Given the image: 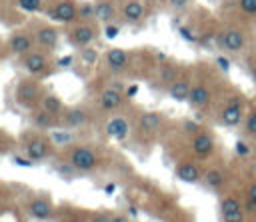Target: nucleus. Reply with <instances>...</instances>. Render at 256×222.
Masks as SVG:
<instances>
[{"label": "nucleus", "mask_w": 256, "mask_h": 222, "mask_svg": "<svg viewBox=\"0 0 256 222\" xmlns=\"http://www.w3.org/2000/svg\"><path fill=\"white\" fill-rule=\"evenodd\" d=\"M80 58H82L86 64H94V62L98 60V52H94V50L88 46V48H82V54H80Z\"/></svg>", "instance_id": "36"}, {"label": "nucleus", "mask_w": 256, "mask_h": 222, "mask_svg": "<svg viewBox=\"0 0 256 222\" xmlns=\"http://www.w3.org/2000/svg\"><path fill=\"white\" fill-rule=\"evenodd\" d=\"M238 6L244 14L248 16H256V0H238Z\"/></svg>", "instance_id": "34"}, {"label": "nucleus", "mask_w": 256, "mask_h": 222, "mask_svg": "<svg viewBox=\"0 0 256 222\" xmlns=\"http://www.w3.org/2000/svg\"><path fill=\"white\" fill-rule=\"evenodd\" d=\"M50 16H52L56 22L70 24V22L78 20V4H76L74 0H58V2L52 6Z\"/></svg>", "instance_id": "13"}, {"label": "nucleus", "mask_w": 256, "mask_h": 222, "mask_svg": "<svg viewBox=\"0 0 256 222\" xmlns=\"http://www.w3.org/2000/svg\"><path fill=\"white\" fill-rule=\"evenodd\" d=\"M122 104H124V94H122L120 88L108 86V88H104V90L100 92V96H98V106H100L102 110H106V112H114V110H118Z\"/></svg>", "instance_id": "15"}, {"label": "nucleus", "mask_w": 256, "mask_h": 222, "mask_svg": "<svg viewBox=\"0 0 256 222\" xmlns=\"http://www.w3.org/2000/svg\"><path fill=\"white\" fill-rule=\"evenodd\" d=\"M88 218H90V222H112V212H108V210H96V212H90Z\"/></svg>", "instance_id": "33"}, {"label": "nucleus", "mask_w": 256, "mask_h": 222, "mask_svg": "<svg viewBox=\"0 0 256 222\" xmlns=\"http://www.w3.org/2000/svg\"><path fill=\"white\" fill-rule=\"evenodd\" d=\"M94 6H96V20H100V22H104V24H108V22L114 20L116 8H114V4H112L110 0H100V2H96Z\"/></svg>", "instance_id": "26"}, {"label": "nucleus", "mask_w": 256, "mask_h": 222, "mask_svg": "<svg viewBox=\"0 0 256 222\" xmlns=\"http://www.w3.org/2000/svg\"><path fill=\"white\" fill-rule=\"evenodd\" d=\"M34 38H36V46L40 50H44V52H50V50H54L58 46V30L54 26H48V24L40 26L36 30Z\"/></svg>", "instance_id": "17"}, {"label": "nucleus", "mask_w": 256, "mask_h": 222, "mask_svg": "<svg viewBox=\"0 0 256 222\" xmlns=\"http://www.w3.org/2000/svg\"><path fill=\"white\" fill-rule=\"evenodd\" d=\"M92 18H96V6L90 4V2L78 4V20H80V22H88V20H92Z\"/></svg>", "instance_id": "31"}, {"label": "nucleus", "mask_w": 256, "mask_h": 222, "mask_svg": "<svg viewBox=\"0 0 256 222\" xmlns=\"http://www.w3.org/2000/svg\"><path fill=\"white\" fill-rule=\"evenodd\" d=\"M68 40H70L72 46H76L80 50L88 48L98 40V28L94 24H90V22H78V24H74L70 28Z\"/></svg>", "instance_id": "6"}, {"label": "nucleus", "mask_w": 256, "mask_h": 222, "mask_svg": "<svg viewBox=\"0 0 256 222\" xmlns=\"http://www.w3.org/2000/svg\"><path fill=\"white\" fill-rule=\"evenodd\" d=\"M216 64H218L224 72H226V70H230V60H228V58H224V56H218V58H216Z\"/></svg>", "instance_id": "42"}, {"label": "nucleus", "mask_w": 256, "mask_h": 222, "mask_svg": "<svg viewBox=\"0 0 256 222\" xmlns=\"http://www.w3.org/2000/svg\"><path fill=\"white\" fill-rule=\"evenodd\" d=\"M114 190H116V184H106V188H104L106 194H110V192H114Z\"/></svg>", "instance_id": "46"}, {"label": "nucleus", "mask_w": 256, "mask_h": 222, "mask_svg": "<svg viewBox=\"0 0 256 222\" xmlns=\"http://www.w3.org/2000/svg\"><path fill=\"white\" fill-rule=\"evenodd\" d=\"M40 108L42 110H46V112H50V114H54V116H62V112H64V104H62V100L56 96V94H44L42 96V102H40Z\"/></svg>", "instance_id": "25"}, {"label": "nucleus", "mask_w": 256, "mask_h": 222, "mask_svg": "<svg viewBox=\"0 0 256 222\" xmlns=\"http://www.w3.org/2000/svg\"><path fill=\"white\" fill-rule=\"evenodd\" d=\"M62 222H90V218H88V216H80V214H76V216H68V218H64Z\"/></svg>", "instance_id": "44"}, {"label": "nucleus", "mask_w": 256, "mask_h": 222, "mask_svg": "<svg viewBox=\"0 0 256 222\" xmlns=\"http://www.w3.org/2000/svg\"><path fill=\"white\" fill-rule=\"evenodd\" d=\"M28 218L32 220H38V222H48L54 218L56 214V208H54V202L50 196H44V194H38V196H32L26 206H24Z\"/></svg>", "instance_id": "4"}, {"label": "nucleus", "mask_w": 256, "mask_h": 222, "mask_svg": "<svg viewBox=\"0 0 256 222\" xmlns=\"http://www.w3.org/2000/svg\"><path fill=\"white\" fill-rule=\"evenodd\" d=\"M42 96H44V92H42V84H40L34 76L20 80L18 86H16V92H14L16 104H18L20 108H24V110H32V108L40 106Z\"/></svg>", "instance_id": "1"}, {"label": "nucleus", "mask_w": 256, "mask_h": 222, "mask_svg": "<svg viewBox=\"0 0 256 222\" xmlns=\"http://www.w3.org/2000/svg\"><path fill=\"white\" fill-rule=\"evenodd\" d=\"M12 160H14V164H18V166H22V168H30V166H34V160H30L24 152H22V154L12 156Z\"/></svg>", "instance_id": "37"}, {"label": "nucleus", "mask_w": 256, "mask_h": 222, "mask_svg": "<svg viewBox=\"0 0 256 222\" xmlns=\"http://www.w3.org/2000/svg\"><path fill=\"white\" fill-rule=\"evenodd\" d=\"M176 178L178 180H182V182H186V184H196V182H200L202 180V170H200V166L196 164V162H192V160H182V162H178L176 164Z\"/></svg>", "instance_id": "16"}, {"label": "nucleus", "mask_w": 256, "mask_h": 222, "mask_svg": "<svg viewBox=\"0 0 256 222\" xmlns=\"http://www.w3.org/2000/svg\"><path fill=\"white\" fill-rule=\"evenodd\" d=\"M202 182L210 190H220L224 186V182H226V176H224V172L220 168H208L204 172V176H202Z\"/></svg>", "instance_id": "24"}, {"label": "nucleus", "mask_w": 256, "mask_h": 222, "mask_svg": "<svg viewBox=\"0 0 256 222\" xmlns=\"http://www.w3.org/2000/svg\"><path fill=\"white\" fill-rule=\"evenodd\" d=\"M88 122H90V112L84 106H70L60 116V126L70 128V130L84 128Z\"/></svg>", "instance_id": "12"}, {"label": "nucleus", "mask_w": 256, "mask_h": 222, "mask_svg": "<svg viewBox=\"0 0 256 222\" xmlns=\"http://www.w3.org/2000/svg\"><path fill=\"white\" fill-rule=\"evenodd\" d=\"M244 118V100L240 96H232L226 100L224 108L220 110V116H218V122L224 126V128H236Z\"/></svg>", "instance_id": "7"}, {"label": "nucleus", "mask_w": 256, "mask_h": 222, "mask_svg": "<svg viewBox=\"0 0 256 222\" xmlns=\"http://www.w3.org/2000/svg\"><path fill=\"white\" fill-rule=\"evenodd\" d=\"M68 162H70V166H72L74 172H92V170L98 168L100 156H98V152L92 146L80 144V146H74L70 150Z\"/></svg>", "instance_id": "2"}, {"label": "nucleus", "mask_w": 256, "mask_h": 222, "mask_svg": "<svg viewBox=\"0 0 256 222\" xmlns=\"http://www.w3.org/2000/svg\"><path fill=\"white\" fill-rule=\"evenodd\" d=\"M166 2H168V6H170L172 10H184L190 0H166Z\"/></svg>", "instance_id": "40"}, {"label": "nucleus", "mask_w": 256, "mask_h": 222, "mask_svg": "<svg viewBox=\"0 0 256 222\" xmlns=\"http://www.w3.org/2000/svg\"><path fill=\"white\" fill-rule=\"evenodd\" d=\"M180 36H182L186 42H196V40H198L194 34H190V30H188V28H180Z\"/></svg>", "instance_id": "41"}, {"label": "nucleus", "mask_w": 256, "mask_h": 222, "mask_svg": "<svg viewBox=\"0 0 256 222\" xmlns=\"http://www.w3.org/2000/svg\"><path fill=\"white\" fill-rule=\"evenodd\" d=\"M162 122H164V116L160 114V112H142L140 114V118H138V128H140V132H154V130H158L160 126H162Z\"/></svg>", "instance_id": "23"}, {"label": "nucleus", "mask_w": 256, "mask_h": 222, "mask_svg": "<svg viewBox=\"0 0 256 222\" xmlns=\"http://www.w3.org/2000/svg\"><path fill=\"white\" fill-rule=\"evenodd\" d=\"M34 46H36V38H34V34L24 32V30L12 32V34L8 36V40H6V48H8L12 54H16V56H24V54L32 52Z\"/></svg>", "instance_id": "9"}, {"label": "nucleus", "mask_w": 256, "mask_h": 222, "mask_svg": "<svg viewBox=\"0 0 256 222\" xmlns=\"http://www.w3.org/2000/svg\"><path fill=\"white\" fill-rule=\"evenodd\" d=\"M244 130H246L248 136L256 138V110H252V112L246 116V120H244Z\"/></svg>", "instance_id": "32"}, {"label": "nucleus", "mask_w": 256, "mask_h": 222, "mask_svg": "<svg viewBox=\"0 0 256 222\" xmlns=\"http://www.w3.org/2000/svg\"><path fill=\"white\" fill-rule=\"evenodd\" d=\"M220 218L222 222H246V208L244 200L236 194H226L220 200Z\"/></svg>", "instance_id": "5"}, {"label": "nucleus", "mask_w": 256, "mask_h": 222, "mask_svg": "<svg viewBox=\"0 0 256 222\" xmlns=\"http://www.w3.org/2000/svg\"><path fill=\"white\" fill-rule=\"evenodd\" d=\"M144 14H146V4L142 0H128V2H124L122 10H120L122 20H126V22H140L144 18Z\"/></svg>", "instance_id": "21"}, {"label": "nucleus", "mask_w": 256, "mask_h": 222, "mask_svg": "<svg viewBox=\"0 0 256 222\" xmlns=\"http://www.w3.org/2000/svg\"><path fill=\"white\" fill-rule=\"evenodd\" d=\"M14 6L20 12H26V14H38V12L44 10L42 0H14Z\"/></svg>", "instance_id": "29"}, {"label": "nucleus", "mask_w": 256, "mask_h": 222, "mask_svg": "<svg viewBox=\"0 0 256 222\" xmlns=\"http://www.w3.org/2000/svg\"><path fill=\"white\" fill-rule=\"evenodd\" d=\"M30 120H32V124H34L38 130H52V128H56V126L60 124V118H58V116H54V114L42 110L40 106H38L36 110H32Z\"/></svg>", "instance_id": "20"}, {"label": "nucleus", "mask_w": 256, "mask_h": 222, "mask_svg": "<svg viewBox=\"0 0 256 222\" xmlns=\"http://www.w3.org/2000/svg\"><path fill=\"white\" fill-rule=\"evenodd\" d=\"M234 150H236V154H238L240 158H246V156H250V146H248L244 140H238V142L234 144Z\"/></svg>", "instance_id": "38"}, {"label": "nucleus", "mask_w": 256, "mask_h": 222, "mask_svg": "<svg viewBox=\"0 0 256 222\" xmlns=\"http://www.w3.org/2000/svg\"><path fill=\"white\" fill-rule=\"evenodd\" d=\"M190 150L196 158H210L216 150V140H214L212 132L200 130L198 134H194L190 140Z\"/></svg>", "instance_id": "10"}, {"label": "nucleus", "mask_w": 256, "mask_h": 222, "mask_svg": "<svg viewBox=\"0 0 256 222\" xmlns=\"http://www.w3.org/2000/svg\"><path fill=\"white\" fill-rule=\"evenodd\" d=\"M156 60H158V62H166V56H164L162 52H158V56H156Z\"/></svg>", "instance_id": "47"}, {"label": "nucleus", "mask_w": 256, "mask_h": 222, "mask_svg": "<svg viewBox=\"0 0 256 222\" xmlns=\"http://www.w3.org/2000/svg\"><path fill=\"white\" fill-rule=\"evenodd\" d=\"M22 68L30 74V76H44L48 74V58L44 54V50H32L28 54L22 56Z\"/></svg>", "instance_id": "11"}, {"label": "nucleus", "mask_w": 256, "mask_h": 222, "mask_svg": "<svg viewBox=\"0 0 256 222\" xmlns=\"http://www.w3.org/2000/svg\"><path fill=\"white\" fill-rule=\"evenodd\" d=\"M192 82H190V78H186V76H180V78H176L170 86H168V94H170V98H174L176 102H188V96H190V92H192Z\"/></svg>", "instance_id": "19"}, {"label": "nucleus", "mask_w": 256, "mask_h": 222, "mask_svg": "<svg viewBox=\"0 0 256 222\" xmlns=\"http://www.w3.org/2000/svg\"><path fill=\"white\" fill-rule=\"evenodd\" d=\"M252 78H254V82H256V64L252 66Z\"/></svg>", "instance_id": "48"}, {"label": "nucleus", "mask_w": 256, "mask_h": 222, "mask_svg": "<svg viewBox=\"0 0 256 222\" xmlns=\"http://www.w3.org/2000/svg\"><path fill=\"white\" fill-rule=\"evenodd\" d=\"M182 128H184V132H186V134H198V132L202 130V128H200V124H198V122H192V120H184Z\"/></svg>", "instance_id": "39"}, {"label": "nucleus", "mask_w": 256, "mask_h": 222, "mask_svg": "<svg viewBox=\"0 0 256 222\" xmlns=\"http://www.w3.org/2000/svg\"><path fill=\"white\" fill-rule=\"evenodd\" d=\"M118 34H120V26H118V24H114V22H108V24H104V36H106L108 40L116 38Z\"/></svg>", "instance_id": "35"}, {"label": "nucleus", "mask_w": 256, "mask_h": 222, "mask_svg": "<svg viewBox=\"0 0 256 222\" xmlns=\"http://www.w3.org/2000/svg\"><path fill=\"white\" fill-rule=\"evenodd\" d=\"M244 208H246V214L256 212V180H254V182H250V186L246 188V196H244Z\"/></svg>", "instance_id": "30"}, {"label": "nucleus", "mask_w": 256, "mask_h": 222, "mask_svg": "<svg viewBox=\"0 0 256 222\" xmlns=\"http://www.w3.org/2000/svg\"><path fill=\"white\" fill-rule=\"evenodd\" d=\"M246 34L238 28H224L216 34V44L226 52H240L246 48Z\"/></svg>", "instance_id": "8"}, {"label": "nucleus", "mask_w": 256, "mask_h": 222, "mask_svg": "<svg viewBox=\"0 0 256 222\" xmlns=\"http://www.w3.org/2000/svg\"><path fill=\"white\" fill-rule=\"evenodd\" d=\"M22 152L30 160H34V162H44L46 158L52 156V140L50 138H44L40 134L26 136L22 140Z\"/></svg>", "instance_id": "3"}, {"label": "nucleus", "mask_w": 256, "mask_h": 222, "mask_svg": "<svg viewBox=\"0 0 256 222\" xmlns=\"http://www.w3.org/2000/svg\"><path fill=\"white\" fill-rule=\"evenodd\" d=\"M70 62H72V58H70V56H68V58H60V60H58V64H60V66H68Z\"/></svg>", "instance_id": "45"}, {"label": "nucleus", "mask_w": 256, "mask_h": 222, "mask_svg": "<svg viewBox=\"0 0 256 222\" xmlns=\"http://www.w3.org/2000/svg\"><path fill=\"white\" fill-rule=\"evenodd\" d=\"M212 102V90L206 82H198L192 86V92L188 96V106L194 110H202Z\"/></svg>", "instance_id": "14"}, {"label": "nucleus", "mask_w": 256, "mask_h": 222, "mask_svg": "<svg viewBox=\"0 0 256 222\" xmlns=\"http://www.w3.org/2000/svg\"><path fill=\"white\" fill-rule=\"evenodd\" d=\"M48 138L52 140V144H56V146H68L72 140H74V134H72V130L70 128H52V130H48Z\"/></svg>", "instance_id": "27"}, {"label": "nucleus", "mask_w": 256, "mask_h": 222, "mask_svg": "<svg viewBox=\"0 0 256 222\" xmlns=\"http://www.w3.org/2000/svg\"><path fill=\"white\" fill-rule=\"evenodd\" d=\"M104 60H106V66L116 72V70L126 68V64L130 60V52L124 50V48H110V50H106Z\"/></svg>", "instance_id": "22"}, {"label": "nucleus", "mask_w": 256, "mask_h": 222, "mask_svg": "<svg viewBox=\"0 0 256 222\" xmlns=\"http://www.w3.org/2000/svg\"><path fill=\"white\" fill-rule=\"evenodd\" d=\"M158 78L164 82V84H172L176 78H180V70H178V66H174V64H162L160 68H158Z\"/></svg>", "instance_id": "28"}, {"label": "nucleus", "mask_w": 256, "mask_h": 222, "mask_svg": "<svg viewBox=\"0 0 256 222\" xmlns=\"http://www.w3.org/2000/svg\"><path fill=\"white\" fill-rule=\"evenodd\" d=\"M112 222H132V220L122 212H112Z\"/></svg>", "instance_id": "43"}, {"label": "nucleus", "mask_w": 256, "mask_h": 222, "mask_svg": "<svg viewBox=\"0 0 256 222\" xmlns=\"http://www.w3.org/2000/svg\"><path fill=\"white\" fill-rule=\"evenodd\" d=\"M104 132H106L108 138L120 142V140H126V138H128V134H130V124H128V120H126L124 116H114V118H110V120L106 122Z\"/></svg>", "instance_id": "18"}]
</instances>
